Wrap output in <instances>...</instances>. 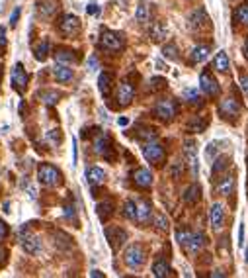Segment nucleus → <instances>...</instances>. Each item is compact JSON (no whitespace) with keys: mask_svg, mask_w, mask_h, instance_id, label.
I'll return each instance as SVG.
<instances>
[{"mask_svg":"<svg viewBox=\"0 0 248 278\" xmlns=\"http://www.w3.org/2000/svg\"><path fill=\"white\" fill-rule=\"evenodd\" d=\"M47 53H49V42H41L39 46L35 47V59L37 61H45Z\"/></svg>","mask_w":248,"mask_h":278,"instance_id":"nucleus-38","label":"nucleus"},{"mask_svg":"<svg viewBox=\"0 0 248 278\" xmlns=\"http://www.w3.org/2000/svg\"><path fill=\"white\" fill-rule=\"evenodd\" d=\"M209 222H211V228L213 230H221L223 228V222H225V206L221 202H215L209 208Z\"/></svg>","mask_w":248,"mask_h":278,"instance_id":"nucleus-14","label":"nucleus"},{"mask_svg":"<svg viewBox=\"0 0 248 278\" xmlns=\"http://www.w3.org/2000/svg\"><path fill=\"white\" fill-rule=\"evenodd\" d=\"M123 216L129 220V222H137V204L135 200H127L123 204Z\"/></svg>","mask_w":248,"mask_h":278,"instance_id":"nucleus-32","label":"nucleus"},{"mask_svg":"<svg viewBox=\"0 0 248 278\" xmlns=\"http://www.w3.org/2000/svg\"><path fill=\"white\" fill-rule=\"evenodd\" d=\"M27 80H29V76H27V72L23 69V65L22 63H16L14 69H12V86L20 94H23L25 88H27Z\"/></svg>","mask_w":248,"mask_h":278,"instance_id":"nucleus-9","label":"nucleus"},{"mask_svg":"<svg viewBox=\"0 0 248 278\" xmlns=\"http://www.w3.org/2000/svg\"><path fill=\"white\" fill-rule=\"evenodd\" d=\"M182 96L188 100V102H192V104H200V94L196 88H184L182 90Z\"/></svg>","mask_w":248,"mask_h":278,"instance_id":"nucleus-39","label":"nucleus"},{"mask_svg":"<svg viewBox=\"0 0 248 278\" xmlns=\"http://www.w3.org/2000/svg\"><path fill=\"white\" fill-rule=\"evenodd\" d=\"M235 20L241 24H247L248 26V4H241V6H237V10H235Z\"/></svg>","mask_w":248,"mask_h":278,"instance_id":"nucleus-35","label":"nucleus"},{"mask_svg":"<svg viewBox=\"0 0 248 278\" xmlns=\"http://www.w3.org/2000/svg\"><path fill=\"white\" fill-rule=\"evenodd\" d=\"M106 237H108L112 249H119L127 241V232L125 230H119V228H108L106 230Z\"/></svg>","mask_w":248,"mask_h":278,"instance_id":"nucleus-16","label":"nucleus"},{"mask_svg":"<svg viewBox=\"0 0 248 278\" xmlns=\"http://www.w3.org/2000/svg\"><path fill=\"white\" fill-rule=\"evenodd\" d=\"M20 243H22V249L27 255H37V253H41V239L29 232L27 226H23L22 230H20Z\"/></svg>","mask_w":248,"mask_h":278,"instance_id":"nucleus-3","label":"nucleus"},{"mask_svg":"<svg viewBox=\"0 0 248 278\" xmlns=\"http://www.w3.org/2000/svg\"><path fill=\"white\" fill-rule=\"evenodd\" d=\"M6 235H8V226H6V224L0 220V241H2Z\"/></svg>","mask_w":248,"mask_h":278,"instance_id":"nucleus-51","label":"nucleus"},{"mask_svg":"<svg viewBox=\"0 0 248 278\" xmlns=\"http://www.w3.org/2000/svg\"><path fill=\"white\" fill-rule=\"evenodd\" d=\"M213 276H225V272H223V270H215Z\"/></svg>","mask_w":248,"mask_h":278,"instance_id":"nucleus-59","label":"nucleus"},{"mask_svg":"<svg viewBox=\"0 0 248 278\" xmlns=\"http://www.w3.org/2000/svg\"><path fill=\"white\" fill-rule=\"evenodd\" d=\"M209 46H198L192 49V63H202L209 57Z\"/></svg>","mask_w":248,"mask_h":278,"instance_id":"nucleus-29","label":"nucleus"},{"mask_svg":"<svg viewBox=\"0 0 248 278\" xmlns=\"http://www.w3.org/2000/svg\"><path fill=\"white\" fill-rule=\"evenodd\" d=\"M100 46L108 51H119L123 49V36L112 30H104L100 36Z\"/></svg>","mask_w":248,"mask_h":278,"instance_id":"nucleus-5","label":"nucleus"},{"mask_svg":"<svg viewBox=\"0 0 248 278\" xmlns=\"http://www.w3.org/2000/svg\"><path fill=\"white\" fill-rule=\"evenodd\" d=\"M53 76H55L59 82H68V80H72V69H68V65L57 63V65L53 67Z\"/></svg>","mask_w":248,"mask_h":278,"instance_id":"nucleus-21","label":"nucleus"},{"mask_svg":"<svg viewBox=\"0 0 248 278\" xmlns=\"http://www.w3.org/2000/svg\"><path fill=\"white\" fill-rule=\"evenodd\" d=\"M59 32L67 38H72L80 32V20L74 14H63L59 20Z\"/></svg>","mask_w":248,"mask_h":278,"instance_id":"nucleus-7","label":"nucleus"},{"mask_svg":"<svg viewBox=\"0 0 248 278\" xmlns=\"http://www.w3.org/2000/svg\"><path fill=\"white\" fill-rule=\"evenodd\" d=\"M6 49V28H0V51Z\"/></svg>","mask_w":248,"mask_h":278,"instance_id":"nucleus-48","label":"nucleus"},{"mask_svg":"<svg viewBox=\"0 0 248 278\" xmlns=\"http://www.w3.org/2000/svg\"><path fill=\"white\" fill-rule=\"evenodd\" d=\"M155 114H157L160 120H172V118L178 114V104L172 100V98H162L158 100L157 106H155Z\"/></svg>","mask_w":248,"mask_h":278,"instance_id":"nucleus-6","label":"nucleus"},{"mask_svg":"<svg viewBox=\"0 0 248 278\" xmlns=\"http://www.w3.org/2000/svg\"><path fill=\"white\" fill-rule=\"evenodd\" d=\"M86 12L94 16V14H98V12H100V8H98V4H94V2H92V4H88V8H86Z\"/></svg>","mask_w":248,"mask_h":278,"instance_id":"nucleus-52","label":"nucleus"},{"mask_svg":"<svg viewBox=\"0 0 248 278\" xmlns=\"http://www.w3.org/2000/svg\"><path fill=\"white\" fill-rule=\"evenodd\" d=\"M88 70H92V72H94V70H98V59H96L94 55L88 59Z\"/></svg>","mask_w":248,"mask_h":278,"instance_id":"nucleus-49","label":"nucleus"},{"mask_svg":"<svg viewBox=\"0 0 248 278\" xmlns=\"http://www.w3.org/2000/svg\"><path fill=\"white\" fill-rule=\"evenodd\" d=\"M133 182L139 188H143V190L151 188L153 186V172L149 168H145V166H139L135 172H133Z\"/></svg>","mask_w":248,"mask_h":278,"instance_id":"nucleus-15","label":"nucleus"},{"mask_svg":"<svg viewBox=\"0 0 248 278\" xmlns=\"http://www.w3.org/2000/svg\"><path fill=\"white\" fill-rule=\"evenodd\" d=\"M239 247H245V224L239 226Z\"/></svg>","mask_w":248,"mask_h":278,"instance_id":"nucleus-47","label":"nucleus"},{"mask_svg":"<svg viewBox=\"0 0 248 278\" xmlns=\"http://www.w3.org/2000/svg\"><path fill=\"white\" fill-rule=\"evenodd\" d=\"M123 260H125V264H127V266H129L131 270H137V268H141V266L145 264V260H147V253H145L143 245H139V243H133V245H129V247L125 249Z\"/></svg>","mask_w":248,"mask_h":278,"instance_id":"nucleus-2","label":"nucleus"},{"mask_svg":"<svg viewBox=\"0 0 248 278\" xmlns=\"http://www.w3.org/2000/svg\"><path fill=\"white\" fill-rule=\"evenodd\" d=\"M241 90L245 92V96H248V76H241Z\"/></svg>","mask_w":248,"mask_h":278,"instance_id":"nucleus-50","label":"nucleus"},{"mask_svg":"<svg viewBox=\"0 0 248 278\" xmlns=\"http://www.w3.org/2000/svg\"><path fill=\"white\" fill-rule=\"evenodd\" d=\"M72 164H76V139H72Z\"/></svg>","mask_w":248,"mask_h":278,"instance_id":"nucleus-54","label":"nucleus"},{"mask_svg":"<svg viewBox=\"0 0 248 278\" xmlns=\"http://www.w3.org/2000/svg\"><path fill=\"white\" fill-rule=\"evenodd\" d=\"M188 239H190V232H182V230H178V232H176V241L180 243L182 247L188 243Z\"/></svg>","mask_w":248,"mask_h":278,"instance_id":"nucleus-43","label":"nucleus"},{"mask_svg":"<svg viewBox=\"0 0 248 278\" xmlns=\"http://www.w3.org/2000/svg\"><path fill=\"white\" fill-rule=\"evenodd\" d=\"M27 192H29V198H31V200H35V198H37V190H35L33 186H29V188H27Z\"/></svg>","mask_w":248,"mask_h":278,"instance_id":"nucleus-55","label":"nucleus"},{"mask_svg":"<svg viewBox=\"0 0 248 278\" xmlns=\"http://www.w3.org/2000/svg\"><path fill=\"white\" fill-rule=\"evenodd\" d=\"M96 212H98V218H100L102 222H108L113 216V202L106 200V202L98 204V206H96Z\"/></svg>","mask_w":248,"mask_h":278,"instance_id":"nucleus-27","label":"nucleus"},{"mask_svg":"<svg viewBox=\"0 0 248 278\" xmlns=\"http://www.w3.org/2000/svg\"><path fill=\"white\" fill-rule=\"evenodd\" d=\"M200 194H202V188H200V184H190L188 188H186V192H184V202L186 204H196L198 200H200Z\"/></svg>","mask_w":248,"mask_h":278,"instance_id":"nucleus-23","label":"nucleus"},{"mask_svg":"<svg viewBox=\"0 0 248 278\" xmlns=\"http://www.w3.org/2000/svg\"><path fill=\"white\" fill-rule=\"evenodd\" d=\"M213 67L219 70V72H227V70H229V55H227L225 51H219V53L215 55Z\"/></svg>","mask_w":248,"mask_h":278,"instance_id":"nucleus-31","label":"nucleus"},{"mask_svg":"<svg viewBox=\"0 0 248 278\" xmlns=\"http://www.w3.org/2000/svg\"><path fill=\"white\" fill-rule=\"evenodd\" d=\"M112 82H113V74L112 72H108V70H104V72L98 76V90H100V94H102L104 98H108V96H110Z\"/></svg>","mask_w":248,"mask_h":278,"instance_id":"nucleus-19","label":"nucleus"},{"mask_svg":"<svg viewBox=\"0 0 248 278\" xmlns=\"http://www.w3.org/2000/svg\"><path fill=\"white\" fill-rule=\"evenodd\" d=\"M135 20H137L139 24L149 22V8H147V4H139V6H137Z\"/></svg>","mask_w":248,"mask_h":278,"instance_id":"nucleus-37","label":"nucleus"},{"mask_svg":"<svg viewBox=\"0 0 248 278\" xmlns=\"http://www.w3.org/2000/svg\"><path fill=\"white\" fill-rule=\"evenodd\" d=\"M233 188H235V178H233V176L221 178V180L217 182V186H215L217 194H221V196H229V194L233 192Z\"/></svg>","mask_w":248,"mask_h":278,"instance_id":"nucleus-26","label":"nucleus"},{"mask_svg":"<svg viewBox=\"0 0 248 278\" xmlns=\"http://www.w3.org/2000/svg\"><path fill=\"white\" fill-rule=\"evenodd\" d=\"M162 55L166 59H170V61H176L178 59V47L174 46V44H166V46L162 47Z\"/></svg>","mask_w":248,"mask_h":278,"instance_id":"nucleus-36","label":"nucleus"},{"mask_svg":"<svg viewBox=\"0 0 248 278\" xmlns=\"http://www.w3.org/2000/svg\"><path fill=\"white\" fill-rule=\"evenodd\" d=\"M65 218H74V206H65Z\"/></svg>","mask_w":248,"mask_h":278,"instance_id":"nucleus-53","label":"nucleus"},{"mask_svg":"<svg viewBox=\"0 0 248 278\" xmlns=\"http://www.w3.org/2000/svg\"><path fill=\"white\" fill-rule=\"evenodd\" d=\"M39 98L43 100V104H47V106H53V104H57V102H59L61 94L55 92V90H43V92L39 94Z\"/></svg>","mask_w":248,"mask_h":278,"instance_id":"nucleus-34","label":"nucleus"},{"mask_svg":"<svg viewBox=\"0 0 248 278\" xmlns=\"http://www.w3.org/2000/svg\"><path fill=\"white\" fill-rule=\"evenodd\" d=\"M133 96H135V86L131 82H127V80L119 82L117 92H115V98H117V104L119 106H129L131 100H133Z\"/></svg>","mask_w":248,"mask_h":278,"instance_id":"nucleus-10","label":"nucleus"},{"mask_svg":"<svg viewBox=\"0 0 248 278\" xmlns=\"http://www.w3.org/2000/svg\"><path fill=\"white\" fill-rule=\"evenodd\" d=\"M166 34H168V28H166V24L164 22H155L153 24V28H151V38H153V42H162L164 38H166Z\"/></svg>","mask_w":248,"mask_h":278,"instance_id":"nucleus-25","label":"nucleus"},{"mask_svg":"<svg viewBox=\"0 0 248 278\" xmlns=\"http://www.w3.org/2000/svg\"><path fill=\"white\" fill-rule=\"evenodd\" d=\"M200 86H202V90L207 94V96H219V92H221L219 82L211 76L209 70H203L202 74H200Z\"/></svg>","mask_w":248,"mask_h":278,"instance_id":"nucleus-11","label":"nucleus"},{"mask_svg":"<svg viewBox=\"0 0 248 278\" xmlns=\"http://www.w3.org/2000/svg\"><path fill=\"white\" fill-rule=\"evenodd\" d=\"M243 53H245V57L248 59V40H247V44H245V47H243Z\"/></svg>","mask_w":248,"mask_h":278,"instance_id":"nucleus-58","label":"nucleus"},{"mask_svg":"<svg viewBox=\"0 0 248 278\" xmlns=\"http://www.w3.org/2000/svg\"><path fill=\"white\" fill-rule=\"evenodd\" d=\"M151 212H153V208H151V204L147 200L139 202L137 204V222L139 224H147L151 220Z\"/></svg>","mask_w":248,"mask_h":278,"instance_id":"nucleus-22","label":"nucleus"},{"mask_svg":"<svg viewBox=\"0 0 248 278\" xmlns=\"http://www.w3.org/2000/svg\"><path fill=\"white\" fill-rule=\"evenodd\" d=\"M94 151H96V155H100V157H106V159H112V139L108 134H100L98 138L94 139Z\"/></svg>","mask_w":248,"mask_h":278,"instance_id":"nucleus-12","label":"nucleus"},{"mask_svg":"<svg viewBox=\"0 0 248 278\" xmlns=\"http://www.w3.org/2000/svg\"><path fill=\"white\" fill-rule=\"evenodd\" d=\"M184 155H186V161L192 166V172L194 176H198L200 172V161H198V145L194 139H186L184 141Z\"/></svg>","mask_w":248,"mask_h":278,"instance_id":"nucleus-8","label":"nucleus"},{"mask_svg":"<svg viewBox=\"0 0 248 278\" xmlns=\"http://www.w3.org/2000/svg\"><path fill=\"white\" fill-rule=\"evenodd\" d=\"M155 226H157L158 232H166L168 230V220H166L164 214H157L155 216Z\"/></svg>","mask_w":248,"mask_h":278,"instance_id":"nucleus-40","label":"nucleus"},{"mask_svg":"<svg viewBox=\"0 0 248 278\" xmlns=\"http://www.w3.org/2000/svg\"><path fill=\"white\" fill-rule=\"evenodd\" d=\"M247 262H248V247H247Z\"/></svg>","mask_w":248,"mask_h":278,"instance_id":"nucleus-61","label":"nucleus"},{"mask_svg":"<svg viewBox=\"0 0 248 278\" xmlns=\"http://www.w3.org/2000/svg\"><path fill=\"white\" fill-rule=\"evenodd\" d=\"M90 276H94V278H102V276H104V272H100V270H92Z\"/></svg>","mask_w":248,"mask_h":278,"instance_id":"nucleus-57","label":"nucleus"},{"mask_svg":"<svg viewBox=\"0 0 248 278\" xmlns=\"http://www.w3.org/2000/svg\"><path fill=\"white\" fill-rule=\"evenodd\" d=\"M229 164H231V159H229V157H225V155H223V157H217L215 162H213V174H215V176L221 174L223 170L229 168Z\"/></svg>","mask_w":248,"mask_h":278,"instance_id":"nucleus-33","label":"nucleus"},{"mask_svg":"<svg viewBox=\"0 0 248 278\" xmlns=\"http://www.w3.org/2000/svg\"><path fill=\"white\" fill-rule=\"evenodd\" d=\"M217 151H219V149H217V143H209V145H207V149H205V157H207V159H211V157H215V155H217Z\"/></svg>","mask_w":248,"mask_h":278,"instance_id":"nucleus-45","label":"nucleus"},{"mask_svg":"<svg viewBox=\"0 0 248 278\" xmlns=\"http://www.w3.org/2000/svg\"><path fill=\"white\" fill-rule=\"evenodd\" d=\"M141 151H143V157L149 162H160L164 159V147L158 143L157 139H147L141 145Z\"/></svg>","mask_w":248,"mask_h":278,"instance_id":"nucleus-4","label":"nucleus"},{"mask_svg":"<svg viewBox=\"0 0 248 278\" xmlns=\"http://www.w3.org/2000/svg\"><path fill=\"white\" fill-rule=\"evenodd\" d=\"M205 128H207V120L202 116H194L188 124V132H192V134H202L205 132Z\"/></svg>","mask_w":248,"mask_h":278,"instance_id":"nucleus-28","label":"nucleus"},{"mask_svg":"<svg viewBox=\"0 0 248 278\" xmlns=\"http://www.w3.org/2000/svg\"><path fill=\"white\" fill-rule=\"evenodd\" d=\"M20 12H22V8H20V6H16V8H14V12H12V16H10V26H12V28H14L16 24H18Z\"/></svg>","mask_w":248,"mask_h":278,"instance_id":"nucleus-46","label":"nucleus"},{"mask_svg":"<svg viewBox=\"0 0 248 278\" xmlns=\"http://www.w3.org/2000/svg\"><path fill=\"white\" fill-rule=\"evenodd\" d=\"M182 172H184V162L182 161L172 162V166H170V174H172V178H180Z\"/></svg>","mask_w":248,"mask_h":278,"instance_id":"nucleus-42","label":"nucleus"},{"mask_svg":"<svg viewBox=\"0 0 248 278\" xmlns=\"http://www.w3.org/2000/svg\"><path fill=\"white\" fill-rule=\"evenodd\" d=\"M86 180H88V184L90 186L104 184V180H106L104 168H100V166H88V168H86Z\"/></svg>","mask_w":248,"mask_h":278,"instance_id":"nucleus-18","label":"nucleus"},{"mask_svg":"<svg viewBox=\"0 0 248 278\" xmlns=\"http://www.w3.org/2000/svg\"><path fill=\"white\" fill-rule=\"evenodd\" d=\"M207 22H209V18H207V14H205L203 8L194 10L192 16H190V26L192 28H202V26H207Z\"/></svg>","mask_w":248,"mask_h":278,"instance_id":"nucleus-24","label":"nucleus"},{"mask_svg":"<svg viewBox=\"0 0 248 278\" xmlns=\"http://www.w3.org/2000/svg\"><path fill=\"white\" fill-rule=\"evenodd\" d=\"M113 2H117V0H113ZM127 4V0H121V6H125Z\"/></svg>","mask_w":248,"mask_h":278,"instance_id":"nucleus-60","label":"nucleus"},{"mask_svg":"<svg viewBox=\"0 0 248 278\" xmlns=\"http://www.w3.org/2000/svg\"><path fill=\"white\" fill-rule=\"evenodd\" d=\"M47 139L53 141V143L57 145V143L61 141V132H59V130H51V132H47Z\"/></svg>","mask_w":248,"mask_h":278,"instance_id":"nucleus-44","label":"nucleus"},{"mask_svg":"<svg viewBox=\"0 0 248 278\" xmlns=\"http://www.w3.org/2000/svg\"><path fill=\"white\" fill-rule=\"evenodd\" d=\"M127 124H129V120H127V118H119V120H117V126H121V128H123V126H127Z\"/></svg>","mask_w":248,"mask_h":278,"instance_id":"nucleus-56","label":"nucleus"},{"mask_svg":"<svg viewBox=\"0 0 248 278\" xmlns=\"http://www.w3.org/2000/svg\"><path fill=\"white\" fill-rule=\"evenodd\" d=\"M37 180L43 186H49V188L59 186L61 184V170L57 166L49 164V162H41L37 166Z\"/></svg>","mask_w":248,"mask_h":278,"instance_id":"nucleus-1","label":"nucleus"},{"mask_svg":"<svg viewBox=\"0 0 248 278\" xmlns=\"http://www.w3.org/2000/svg\"><path fill=\"white\" fill-rule=\"evenodd\" d=\"M153 274L158 278L168 276V274H170V264H168L166 260L158 258V260H155V264H153Z\"/></svg>","mask_w":248,"mask_h":278,"instance_id":"nucleus-30","label":"nucleus"},{"mask_svg":"<svg viewBox=\"0 0 248 278\" xmlns=\"http://www.w3.org/2000/svg\"><path fill=\"white\" fill-rule=\"evenodd\" d=\"M203 245H205L203 233H190V239H188V243H186L184 247H186V251H188L190 255H198V253L202 251Z\"/></svg>","mask_w":248,"mask_h":278,"instance_id":"nucleus-17","label":"nucleus"},{"mask_svg":"<svg viewBox=\"0 0 248 278\" xmlns=\"http://www.w3.org/2000/svg\"><path fill=\"white\" fill-rule=\"evenodd\" d=\"M164 86H166V80L160 78V76H153V78L149 80V88H151V90H160V88H164Z\"/></svg>","mask_w":248,"mask_h":278,"instance_id":"nucleus-41","label":"nucleus"},{"mask_svg":"<svg viewBox=\"0 0 248 278\" xmlns=\"http://www.w3.org/2000/svg\"><path fill=\"white\" fill-rule=\"evenodd\" d=\"M55 61L61 63V65H70V63H76V61H78V55H76V51H72V49H57Z\"/></svg>","mask_w":248,"mask_h":278,"instance_id":"nucleus-20","label":"nucleus"},{"mask_svg":"<svg viewBox=\"0 0 248 278\" xmlns=\"http://www.w3.org/2000/svg\"><path fill=\"white\" fill-rule=\"evenodd\" d=\"M219 116L223 118H237L241 114V104L235 100V98H223L219 102Z\"/></svg>","mask_w":248,"mask_h":278,"instance_id":"nucleus-13","label":"nucleus"}]
</instances>
